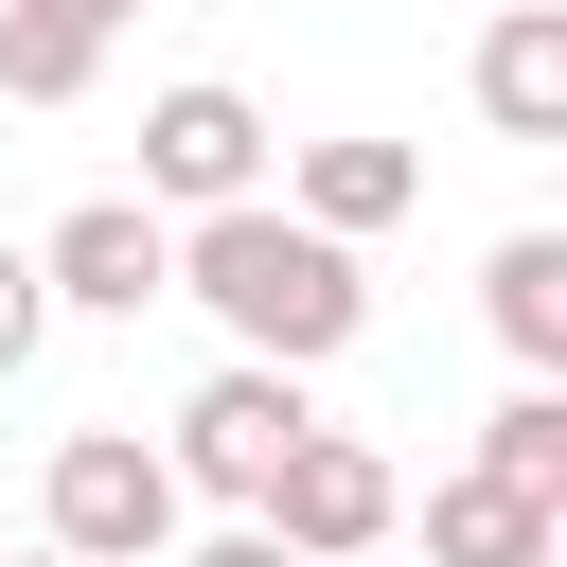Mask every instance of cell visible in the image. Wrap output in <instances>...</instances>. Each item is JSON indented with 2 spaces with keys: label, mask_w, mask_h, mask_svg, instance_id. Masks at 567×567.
Returning <instances> with one entry per match:
<instances>
[{
  "label": "cell",
  "mask_w": 567,
  "mask_h": 567,
  "mask_svg": "<svg viewBox=\"0 0 567 567\" xmlns=\"http://www.w3.org/2000/svg\"><path fill=\"white\" fill-rule=\"evenodd\" d=\"M142 195H159V213L266 195V106H248V89H213V71H177V89L142 106Z\"/></svg>",
  "instance_id": "5"
},
{
  "label": "cell",
  "mask_w": 567,
  "mask_h": 567,
  "mask_svg": "<svg viewBox=\"0 0 567 567\" xmlns=\"http://www.w3.org/2000/svg\"><path fill=\"white\" fill-rule=\"evenodd\" d=\"M177 514H195V496H177V461H159L142 425H71V443H53V478H35V532H53V549H89V567H159V549H177Z\"/></svg>",
  "instance_id": "2"
},
{
  "label": "cell",
  "mask_w": 567,
  "mask_h": 567,
  "mask_svg": "<svg viewBox=\"0 0 567 567\" xmlns=\"http://www.w3.org/2000/svg\"><path fill=\"white\" fill-rule=\"evenodd\" d=\"M177 301H213V319H230V354H284V372H319V354H354V337H372L354 248H337L319 213H284V195H213V213L177 230Z\"/></svg>",
  "instance_id": "1"
},
{
  "label": "cell",
  "mask_w": 567,
  "mask_h": 567,
  "mask_svg": "<svg viewBox=\"0 0 567 567\" xmlns=\"http://www.w3.org/2000/svg\"><path fill=\"white\" fill-rule=\"evenodd\" d=\"M0 567H89V549H0Z\"/></svg>",
  "instance_id": "16"
},
{
  "label": "cell",
  "mask_w": 567,
  "mask_h": 567,
  "mask_svg": "<svg viewBox=\"0 0 567 567\" xmlns=\"http://www.w3.org/2000/svg\"><path fill=\"white\" fill-rule=\"evenodd\" d=\"M35 337H53V284H35V248H0V372H35Z\"/></svg>",
  "instance_id": "13"
},
{
  "label": "cell",
  "mask_w": 567,
  "mask_h": 567,
  "mask_svg": "<svg viewBox=\"0 0 567 567\" xmlns=\"http://www.w3.org/2000/svg\"><path fill=\"white\" fill-rule=\"evenodd\" d=\"M35 284H53L71 319H142V301H177V230H159V195H71L53 248H35Z\"/></svg>",
  "instance_id": "6"
},
{
  "label": "cell",
  "mask_w": 567,
  "mask_h": 567,
  "mask_svg": "<svg viewBox=\"0 0 567 567\" xmlns=\"http://www.w3.org/2000/svg\"><path fill=\"white\" fill-rule=\"evenodd\" d=\"M53 18H89V35H124V18H142V0H53Z\"/></svg>",
  "instance_id": "15"
},
{
  "label": "cell",
  "mask_w": 567,
  "mask_h": 567,
  "mask_svg": "<svg viewBox=\"0 0 567 567\" xmlns=\"http://www.w3.org/2000/svg\"><path fill=\"white\" fill-rule=\"evenodd\" d=\"M89 71H106V35H89V18H53V0H0V89H18V106H71Z\"/></svg>",
  "instance_id": "11"
},
{
  "label": "cell",
  "mask_w": 567,
  "mask_h": 567,
  "mask_svg": "<svg viewBox=\"0 0 567 567\" xmlns=\"http://www.w3.org/2000/svg\"><path fill=\"white\" fill-rule=\"evenodd\" d=\"M478 319L514 337V372H567V230H496V266H478Z\"/></svg>",
  "instance_id": "10"
},
{
  "label": "cell",
  "mask_w": 567,
  "mask_h": 567,
  "mask_svg": "<svg viewBox=\"0 0 567 567\" xmlns=\"http://www.w3.org/2000/svg\"><path fill=\"white\" fill-rule=\"evenodd\" d=\"M301 425H319V408H301V372H284V354H230V372H195V408H177V443H159V461H177V496H230V514H248V496L284 478V443H301Z\"/></svg>",
  "instance_id": "3"
},
{
  "label": "cell",
  "mask_w": 567,
  "mask_h": 567,
  "mask_svg": "<svg viewBox=\"0 0 567 567\" xmlns=\"http://www.w3.org/2000/svg\"><path fill=\"white\" fill-rule=\"evenodd\" d=\"M248 514H266L284 549H319V567H354V549H390V514H408V478H390V461H372L354 425H301V443H284V478H266Z\"/></svg>",
  "instance_id": "4"
},
{
  "label": "cell",
  "mask_w": 567,
  "mask_h": 567,
  "mask_svg": "<svg viewBox=\"0 0 567 567\" xmlns=\"http://www.w3.org/2000/svg\"><path fill=\"white\" fill-rule=\"evenodd\" d=\"M478 478H514V496H549V514H567V390H549V372L478 425Z\"/></svg>",
  "instance_id": "12"
},
{
  "label": "cell",
  "mask_w": 567,
  "mask_h": 567,
  "mask_svg": "<svg viewBox=\"0 0 567 567\" xmlns=\"http://www.w3.org/2000/svg\"><path fill=\"white\" fill-rule=\"evenodd\" d=\"M195 567H319V549H284V532H266V514H230V532H213V549H195Z\"/></svg>",
  "instance_id": "14"
},
{
  "label": "cell",
  "mask_w": 567,
  "mask_h": 567,
  "mask_svg": "<svg viewBox=\"0 0 567 567\" xmlns=\"http://www.w3.org/2000/svg\"><path fill=\"white\" fill-rule=\"evenodd\" d=\"M284 213H319L337 248H372L390 213H425V159H408V142H301V159H284Z\"/></svg>",
  "instance_id": "8"
},
{
  "label": "cell",
  "mask_w": 567,
  "mask_h": 567,
  "mask_svg": "<svg viewBox=\"0 0 567 567\" xmlns=\"http://www.w3.org/2000/svg\"><path fill=\"white\" fill-rule=\"evenodd\" d=\"M549 549H567L549 496H514V478H478V461L425 478V567H549Z\"/></svg>",
  "instance_id": "9"
},
{
  "label": "cell",
  "mask_w": 567,
  "mask_h": 567,
  "mask_svg": "<svg viewBox=\"0 0 567 567\" xmlns=\"http://www.w3.org/2000/svg\"><path fill=\"white\" fill-rule=\"evenodd\" d=\"M478 124L496 142H567V0H496L478 18Z\"/></svg>",
  "instance_id": "7"
}]
</instances>
